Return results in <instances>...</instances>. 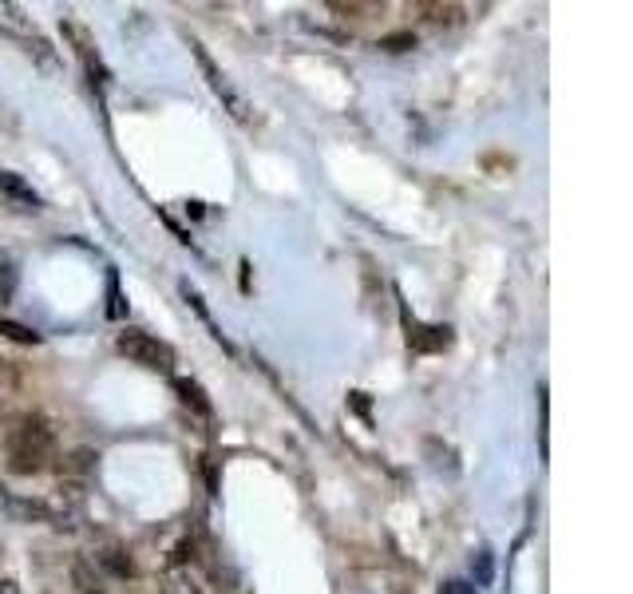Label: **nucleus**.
Listing matches in <instances>:
<instances>
[{"mask_svg":"<svg viewBox=\"0 0 633 594\" xmlns=\"http://www.w3.org/2000/svg\"><path fill=\"white\" fill-rule=\"evenodd\" d=\"M0 337H9V341H20V345H40V341H44L37 329L17 326V321H0Z\"/></svg>","mask_w":633,"mask_h":594,"instance_id":"nucleus-16","label":"nucleus"},{"mask_svg":"<svg viewBox=\"0 0 633 594\" xmlns=\"http://www.w3.org/2000/svg\"><path fill=\"white\" fill-rule=\"evenodd\" d=\"M72 583L80 594H108V575H103L100 566H95L88 555L72 563Z\"/></svg>","mask_w":633,"mask_h":594,"instance_id":"nucleus-7","label":"nucleus"},{"mask_svg":"<svg viewBox=\"0 0 633 594\" xmlns=\"http://www.w3.org/2000/svg\"><path fill=\"white\" fill-rule=\"evenodd\" d=\"M159 594H206L203 583L194 578L191 566H166L163 583H159Z\"/></svg>","mask_w":633,"mask_h":594,"instance_id":"nucleus-9","label":"nucleus"},{"mask_svg":"<svg viewBox=\"0 0 633 594\" xmlns=\"http://www.w3.org/2000/svg\"><path fill=\"white\" fill-rule=\"evenodd\" d=\"M416 12H423L428 24H459V20H463L459 4H416Z\"/></svg>","mask_w":633,"mask_h":594,"instance_id":"nucleus-13","label":"nucleus"},{"mask_svg":"<svg viewBox=\"0 0 633 594\" xmlns=\"http://www.w3.org/2000/svg\"><path fill=\"white\" fill-rule=\"evenodd\" d=\"M0 503H4V511H9V515H17V520L44 523V500H20V495H12V492H4V488H0Z\"/></svg>","mask_w":633,"mask_h":594,"instance_id":"nucleus-10","label":"nucleus"},{"mask_svg":"<svg viewBox=\"0 0 633 594\" xmlns=\"http://www.w3.org/2000/svg\"><path fill=\"white\" fill-rule=\"evenodd\" d=\"M191 48H194V60H198V68H203V75H206V84H211V92L222 100V107H226V112L234 115L238 123H254V107H249V100L238 92V88L229 84L226 72H222V68L211 60V52H206L198 40H191Z\"/></svg>","mask_w":633,"mask_h":594,"instance_id":"nucleus-3","label":"nucleus"},{"mask_svg":"<svg viewBox=\"0 0 633 594\" xmlns=\"http://www.w3.org/2000/svg\"><path fill=\"white\" fill-rule=\"evenodd\" d=\"M408 345H412L416 354H443L451 345V329L448 326H420L408 317Z\"/></svg>","mask_w":633,"mask_h":594,"instance_id":"nucleus-5","label":"nucleus"},{"mask_svg":"<svg viewBox=\"0 0 633 594\" xmlns=\"http://www.w3.org/2000/svg\"><path fill=\"white\" fill-rule=\"evenodd\" d=\"M88 559L100 566L103 575H115V578H131V575H135V563H131V555L123 547H115V543H108V547H95Z\"/></svg>","mask_w":633,"mask_h":594,"instance_id":"nucleus-6","label":"nucleus"},{"mask_svg":"<svg viewBox=\"0 0 633 594\" xmlns=\"http://www.w3.org/2000/svg\"><path fill=\"white\" fill-rule=\"evenodd\" d=\"M115 349H120L131 365H139V369L175 372V349L166 341H159V337L143 334V329H123V334L115 337Z\"/></svg>","mask_w":633,"mask_h":594,"instance_id":"nucleus-2","label":"nucleus"},{"mask_svg":"<svg viewBox=\"0 0 633 594\" xmlns=\"http://www.w3.org/2000/svg\"><path fill=\"white\" fill-rule=\"evenodd\" d=\"M175 392H178V400H183L186 409H194L198 417H214V404L206 400V392H203V385H198V381L175 377Z\"/></svg>","mask_w":633,"mask_h":594,"instance_id":"nucleus-11","label":"nucleus"},{"mask_svg":"<svg viewBox=\"0 0 633 594\" xmlns=\"http://www.w3.org/2000/svg\"><path fill=\"white\" fill-rule=\"evenodd\" d=\"M17 262H12V254L0 250V306H9L12 294H17Z\"/></svg>","mask_w":633,"mask_h":594,"instance_id":"nucleus-14","label":"nucleus"},{"mask_svg":"<svg viewBox=\"0 0 633 594\" xmlns=\"http://www.w3.org/2000/svg\"><path fill=\"white\" fill-rule=\"evenodd\" d=\"M476 575H479V583H491V555H479V563H476Z\"/></svg>","mask_w":633,"mask_h":594,"instance_id":"nucleus-19","label":"nucleus"},{"mask_svg":"<svg viewBox=\"0 0 633 594\" xmlns=\"http://www.w3.org/2000/svg\"><path fill=\"white\" fill-rule=\"evenodd\" d=\"M83 503H88L83 483H75V480L55 483L52 492L44 495V523H52V528H60V531H72L75 523L83 520Z\"/></svg>","mask_w":633,"mask_h":594,"instance_id":"nucleus-4","label":"nucleus"},{"mask_svg":"<svg viewBox=\"0 0 633 594\" xmlns=\"http://www.w3.org/2000/svg\"><path fill=\"white\" fill-rule=\"evenodd\" d=\"M440 594H476V586H471V583H459V578H451V583L440 586Z\"/></svg>","mask_w":633,"mask_h":594,"instance_id":"nucleus-18","label":"nucleus"},{"mask_svg":"<svg viewBox=\"0 0 633 594\" xmlns=\"http://www.w3.org/2000/svg\"><path fill=\"white\" fill-rule=\"evenodd\" d=\"M55 460V432L44 417H24L9 432V472L40 475Z\"/></svg>","mask_w":633,"mask_h":594,"instance_id":"nucleus-1","label":"nucleus"},{"mask_svg":"<svg viewBox=\"0 0 633 594\" xmlns=\"http://www.w3.org/2000/svg\"><path fill=\"white\" fill-rule=\"evenodd\" d=\"M377 48H380V52H392V57H400V52H412L416 37H412V32H392V37H380Z\"/></svg>","mask_w":633,"mask_h":594,"instance_id":"nucleus-15","label":"nucleus"},{"mask_svg":"<svg viewBox=\"0 0 633 594\" xmlns=\"http://www.w3.org/2000/svg\"><path fill=\"white\" fill-rule=\"evenodd\" d=\"M108 297H111L108 317H120V314H123V306H120V278H115V274H111V278H108Z\"/></svg>","mask_w":633,"mask_h":594,"instance_id":"nucleus-17","label":"nucleus"},{"mask_svg":"<svg viewBox=\"0 0 633 594\" xmlns=\"http://www.w3.org/2000/svg\"><path fill=\"white\" fill-rule=\"evenodd\" d=\"M95 460H100V455H95L92 448H75V452L64 460V480L83 483V475H88V472L95 468Z\"/></svg>","mask_w":633,"mask_h":594,"instance_id":"nucleus-12","label":"nucleus"},{"mask_svg":"<svg viewBox=\"0 0 633 594\" xmlns=\"http://www.w3.org/2000/svg\"><path fill=\"white\" fill-rule=\"evenodd\" d=\"M0 594H20V591H17V583H12V578H4V583H0Z\"/></svg>","mask_w":633,"mask_h":594,"instance_id":"nucleus-20","label":"nucleus"},{"mask_svg":"<svg viewBox=\"0 0 633 594\" xmlns=\"http://www.w3.org/2000/svg\"><path fill=\"white\" fill-rule=\"evenodd\" d=\"M0 195L17 198L20 211H40V195L17 175V171H0Z\"/></svg>","mask_w":633,"mask_h":594,"instance_id":"nucleus-8","label":"nucleus"}]
</instances>
